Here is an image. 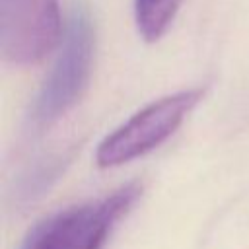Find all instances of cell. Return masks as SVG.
<instances>
[{
    "label": "cell",
    "mask_w": 249,
    "mask_h": 249,
    "mask_svg": "<svg viewBox=\"0 0 249 249\" xmlns=\"http://www.w3.org/2000/svg\"><path fill=\"white\" fill-rule=\"evenodd\" d=\"M93 53L95 27L88 8L78 4L64 23L54 64L31 103L29 123L35 130H45L80 101L89 84Z\"/></svg>",
    "instance_id": "cell-1"
},
{
    "label": "cell",
    "mask_w": 249,
    "mask_h": 249,
    "mask_svg": "<svg viewBox=\"0 0 249 249\" xmlns=\"http://www.w3.org/2000/svg\"><path fill=\"white\" fill-rule=\"evenodd\" d=\"M138 195L140 187L128 183L105 198L60 210L39 222L21 249H101Z\"/></svg>",
    "instance_id": "cell-2"
},
{
    "label": "cell",
    "mask_w": 249,
    "mask_h": 249,
    "mask_svg": "<svg viewBox=\"0 0 249 249\" xmlns=\"http://www.w3.org/2000/svg\"><path fill=\"white\" fill-rule=\"evenodd\" d=\"M202 89H183L160 97L136 111L119 128L107 134L95 152L101 169L128 163L169 138L200 101Z\"/></svg>",
    "instance_id": "cell-3"
},
{
    "label": "cell",
    "mask_w": 249,
    "mask_h": 249,
    "mask_svg": "<svg viewBox=\"0 0 249 249\" xmlns=\"http://www.w3.org/2000/svg\"><path fill=\"white\" fill-rule=\"evenodd\" d=\"M58 0H0V53L8 64L31 66L62 39Z\"/></svg>",
    "instance_id": "cell-4"
},
{
    "label": "cell",
    "mask_w": 249,
    "mask_h": 249,
    "mask_svg": "<svg viewBox=\"0 0 249 249\" xmlns=\"http://www.w3.org/2000/svg\"><path fill=\"white\" fill-rule=\"evenodd\" d=\"M181 0H134V23L146 43L160 41L175 21Z\"/></svg>",
    "instance_id": "cell-5"
}]
</instances>
